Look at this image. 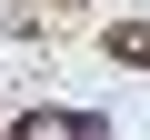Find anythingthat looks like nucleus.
Instances as JSON below:
<instances>
[{
    "label": "nucleus",
    "mask_w": 150,
    "mask_h": 140,
    "mask_svg": "<svg viewBox=\"0 0 150 140\" xmlns=\"http://www.w3.org/2000/svg\"><path fill=\"white\" fill-rule=\"evenodd\" d=\"M10 140H100V120H90V110H30Z\"/></svg>",
    "instance_id": "nucleus-1"
},
{
    "label": "nucleus",
    "mask_w": 150,
    "mask_h": 140,
    "mask_svg": "<svg viewBox=\"0 0 150 140\" xmlns=\"http://www.w3.org/2000/svg\"><path fill=\"white\" fill-rule=\"evenodd\" d=\"M100 50H110V60H150V30H110Z\"/></svg>",
    "instance_id": "nucleus-2"
}]
</instances>
